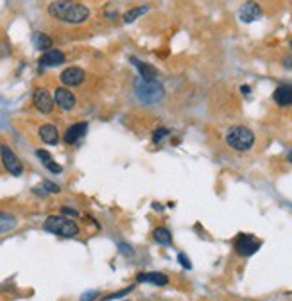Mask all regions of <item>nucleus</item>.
<instances>
[{
    "label": "nucleus",
    "mask_w": 292,
    "mask_h": 301,
    "mask_svg": "<svg viewBox=\"0 0 292 301\" xmlns=\"http://www.w3.org/2000/svg\"><path fill=\"white\" fill-rule=\"evenodd\" d=\"M47 11L52 18L65 23H72V25L86 22L90 16V9L85 4H79L74 0H56L47 7Z\"/></svg>",
    "instance_id": "1"
},
{
    "label": "nucleus",
    "mask_w": 292,
    "mask_h": 301,
    "mask_svg": "<svg viewBox=\"0 0 292 301\" xmlns=\"http://www.w3.org/2000/svg\"><path fill=\"white\" fill-rule=\"evenodd\" d=\"M43 229L49 231V233L59 235L63 238H72L77 237L79 233V226L74 222L72 219H68L65 215H50L43 222Z\"/></svg>",
    "instance_id": "2"
},
{
    "label": "nucleus",
    "mask_w": 292,
    "mask_h": 301,
    "mask_svg": "<svg viewBox=\"0 0 292 301\" xmlns=\"http://www.w3.org/2000/svg\"><path fill=\"white\" fill-rule=\"evenodd\" d=\"M226 144L231 149H235V151H238V153L249 151L253 147V144H255V133L249 127L235 126L226 133Z\"/></svg>",
    "instance_id": "3"
},
{
    "label": "nucleus",
    "mask_w": 292,
    "mask_h": 301,
    "mask_svg": "<svg viewBox=\"0 0 292 301\" xmlns=\"http://www.w3.org/2000/svg\"><path fill=\"white\" fill-rule=\"evenodd\" d=\"M135 88H136L138 99H142L147 104H154L165 97V88H163L158 81H154V79L153 81H144V79H140V81L135 83Z\"/></svg>",
    "instance_id": "4"
},
{
    "label": "nucleus",
    "mask_w": 292,
    "mask_h": 301,
    "mask_svg": "<svg viewBox=\"0 0 292 301\" xmlns=\"http://www.w3.org/2000/svg\"><path fill=\"white\" fill-rule=\"evenodd\" d=\"M0 162H2L5 171L14 178L23 174V163L20 162V158L14 154V151L7 144H0Z\"/></svg>",
    "instance_id": "5"
},
{
    "label": "nucleus",
    "mask_w": 292,
    "mask_h": 301,
    "mask_svg": "<svg viewBox=\"0 0 292 301\" xmlns=\"http://www.w3.org/2000/svg\"><path fill=\"white\" fill-rule=\"evenodd\" d=\"M32 104H34V108L38 111L45 113V115L54 111V97L50 95V92L47 88H36L32 92Z\"/></svg>",
    "instance_id": "6"
},
{
    "label": "nucleus",
    "mask_w": 292,
    "mask_h": 301,
    "mask_svg": "<svg viewBox=\"0 0 292 301\" xmlns=\"http://www.w3.org/2000/svg\"><path fill=\"white\" fill-rule=\"evenodd\" d=\"M260 240H256L253 235H238L235 240V249L240 256H251L260 249Z\"/></svg>",
    "instance_id": "7"
},
{
    "label": "nucleus",
    "mask_w": 292,
    "mask_h": 301,
    "mask_svg": "<svg viewBox=\"0 0 292 301\" xmlns=\"http://www.w3.org/2000/svg\"><path fill=\"white\" fill-rule=\"evenodd\" d=\"M54 104L63 111H70L76 106V95L68 90L67 86H59L54 92Z\"/></svg>",
    "instance_id": "8"
},
{
    "label": "nucleus",
    "mask_w": 292,
    "mask_h": 301,
    "mask_svg": "<svg viewBox=\"0 0 292 301\" xmlns=\"http://www.w3.org/2000/svg\"><path fill=\"white\" fill-rule=\"evenodd\" d=\"M85 70L79 67H68L65 68L63 72H61V76H59V79H61V83H63L65 86H79L85 83Z\"/></svg>",
    "instance_id": "9"
},
{
    "label": "nucleus",
    "mask_w": 292,
    "mask_h": 301,
    "mask_svg": "<svg viewBox=\"0 0 292 301\" xmlns=\"http://www.w3.org/2000/svg\"><path fill=\"white\" fill-rule=\"evenodd\" d=\"M260 16H262V7L256 4V2H253V0L242 4V7L238 11V18H240V22H244V23H251V22H255V20L260 18Z\"/></svg>",
    "instance_id": "10"
},
{
    "label": "nucleus",
    "mask_w": 292,
    "mask_h": 301,
    "mask_svg": "<svg viewBox=\"0 0 292 301\" xmlns=\"http://www.w3.org/2000/svg\"><path fill=\"white\" fill-rule=\"evenodd\" d=\"M86 129H88V124H86V122H76V124H72L70 127H67V131H65V135H63V142L68 145H74L77 140H81L83 136H85Z\"/></svg>",
    "instance_id": "11"
},
{
    "label": "nucleus",
    "mask_w": 292,
    "mask_h": 301,
    "mask_svg": "<svg viewBox=\"0 0 292 301\" xmlns=\"http://www.w3.org/2000/svg\"><path fill=\"white\" fill-rule=\"evenodd\" d=\"M65 63V54L58 49H49L45 50L40 58L41 67H59V65Z\"/></svg>",
    "instance_id": "12"
},
{
    "label": "nucleus",
    "mask_w": 292,
    "mask_h": 301,
    "mask_svg": "<svg viewBox=\"0 0 292 301\" xmlns=\"http://www.w3.org/2000/svg\"><path fill=\"white\" fill-rule=\"evenodd\" d=\"M38 135H40L41 142L47 145H56L59 142V131L52 124H43L40 127V131H38Z\"/></svg>",
    "instance_id": "13"
},
{
    "label": "nucleus",
    "mask_w": 292,
    "mask_h": 301,
    "mask_svg": "<svg viewBox=\"0 0 292 301\" xmlns=\"http://www.w3.org/2000/svg\"><path fill=\"white\" fill-rule=\"evenodd\" d=\"M274 102L278 106H291L292 104V86H278L274 90Z\"/></svg>",
    "instance_id": "14"
},
{
    "label": "nucleus",
    "mask_w": 292,
    "mask_h": 301,
    "mask_svg": "<svg viewBox=\"0 0 292 301\" xmlns=\"http://www.w3.org/2000/svg\"><path fill=\"white\" fill-rule=\"evenodd\" d=\"M138 282H145V283H153V285H158V287H163L169 283V276L162 273H142L138 274Z\"/></svg>",
    "instance_id": "15"
},
{
    "label": "nucleus",
    "mask_w": 292,
    "mask_h": 301,
    "mask_svg": "<svg viewBox=\"0 0 292 301\" xmlns=\"http://www.w3.org/2000/svg\"><path fill=\"white\" fill-rule=\"evenodd\" d=\"M131 61L135 63L136 68H138L140 77H142L144 81H153L154 77L158 76L156 68H154L153 65H147V63H144V61H138V59H135V58H131Z\"/></svg>",
    "instance_id": "16"
},
{
    "label": "nucleus",
    "mask_w": 292,
    "mask_h": 301,
    "mask_svg": "<svg viewBox=\"0 0 292 301\" xmlns=\"http://www.w3.org/2000/svg\"><path fill=\"white\" fill-rule=\"evenodd\" d=\"M16 217L7 213V211H0V233H7L11 229L16 228Z\"/></svg>",
    "instance_id": "17"
},
{
    "label": "nucleus",
    "mask_w": 292,
    "mask_h": 301,
    "mask_svg": "<svg viewBox=\"0 0 292 301\" xmlns=\"http://www.w3.org/2000/svg\"><path fill=\"white\" fill-rule=\"evenodd\" d=\"M32 43L38 50H49L52 47V38L45 32H34L32 34Z\"/></svg>",
    "instance_id": "18"
},
{
    "label": "nucleus",
    "mask_w": 292,
    "mask_h": 301,
    "mask_svg": "<svg viewBox=\"0 0 292 301\" xmlns=\"http://www.w3.org/2000/svg\"><path fill=\"white\" fill-rule=\"evenodd\" d=\"M153 237L158 244H162V246H171L172 244V235L171 231L167 228H156L153 231Z\"/></svg>",
    "instance_id": "19"
},
{
    "label": "nucleus",
    "mask_w": 292,
    "mask_h": 301,
    "mask_svg": "<svg viewBox=\"0 0 292 301\" xmlns=\"http://www.w3.org/2000/svg\"><path fill=\"white\" fill-rule=\"evenodd\" d=\"M149 11V5H140V7H133L127 13H124V22L126 23H133L136 18H140L142 14H145Z\"/></svg>",
    "instance_id": "20"
},
{
    "label": "nucleus",
    "mask_w": 292,
    "mask_h": 301,
    "mask_svg": "<svg viewBox=\"0 0 292 301\" xmlns=\"http://www.w3.org/2000/svg\"><path fill=\"white\" fill-rule=\"evenodd\" d=\"M133 285H129V287H126V289H122V291H117V292H113V294H109V296H104L102 298V301H111V300H117V298H122V296H126L127 292H131L133 291Z\"/></svg>",
    "instance_id": "21"
},
{
    "label": "nucleus",
    "mask_w": 292,
    "mask_h": 301,
    "mask_svg": "<svg viewBox=\"0 0 292 301\" xmlns=\"http://www.w3.org/2000/svg\"><path fill=\"white\" fill-rule=\"evenodd\" d=\"M169 133H171V131L167 129V127H158V129L153 133V142H154V144L162 142V140L165 138V136H169Z\"/></svg>",
    "instance_id": "22"
},
{
    "label": "nucleus",
    "mask_w": 292,
    "mask_h": 301,
    "mask_svg": "<svg viewBox=\"0 0 292 301\" xmlns=\"http://www.w3.org/2000/svg\"><path fill=\"white\" fill-rule=\"evenodd\" d=\"M43 165H45L47 171H50L52 174H59V172H63V167L59 165V163H56L54 160H49V162H45Z\"/></svg>",
    "instance_id": "23"
},
{
    "label": "nucleus",
    "mask_w": 292,
    "mask_h": 301,
    "mask_svg": "<svg viewBox=\"0 0 292 301\" xmlns=\"http://www.w3.org/2000/svg\"><path fill=\"white\" fill-rule=\"evenodd\" d=\"M41 187H43V189H45V192L49 194H59V187L56 183H52V181H43V183H41Z\"/></svg>",
    "instance_id": "24"
},
{
    "label": "nucleus",
    "mask_w": 292,
    "mask_h": 301,
    "mask_svg": "<svg viewBox=\"0 0 292 301\" xmlns=\"http://www.w3.org/2000/svg\"><path fill=\"white\" fill-rule=\"evenodd\" d=\"M36 156L38 160H41V163L49 162V160H52V156H50L49 151H45V149H36Z\"/></svg>",
    "instance_id": "25"
},
{
    "label": "nucleus",
    "mask_w": 292,
    "mask_h": 301,
    "mask_svg": "<svg viewBox=\"0 0 292 301\" xmlns=\"http://www.w3.org/2000/svg\"><path fill=\"white\" fill-rule=\"evenodd\" d=\"M61 213H63L65 217H77V215H79V211L74 210V208H68V206L61 208Z\"/></svg>",
    "instance_id": "26"
},
{
    "label": "nucleus",
    "mask_w": 292,
    "mask_h": 301,
    "mask_svg": "<svg viewBox=\"0 0 292 301\" xmlns=\"http://www.w3.org/2000/svg\"><path fill=\"white\" fill-rule=\"evenodd\" d=\"M178 260H180V264H183L185 269H190V267H192V264H190V260H189V258H187V256L183 255V253H180V255H178Z\"/></svg>",
    "instance_id": "27"
},
{
    "label": "nucleus",
    "mask_w": 292,
    "mask_h": 301,
    "mask_svg": "<svg viewBox=\"0 0 292 301\" xmlns=\"http://www.w3.org/2000/svg\"><path fill=\"white\" fill-rule=\"evenodd\" d=\"M95 296H97V292H95V291H90V292H86L85 296L81 298V301H92Z\"/></svg>",
    "instance_id": "28"
},
{
    "label": "nucleus",
    "mask_w": 292,
    "mask_h": 301,
    "mask_svg": "<svg viewBox=\"0 0 292 301\" xmlns=\"http://www.w3.org/2000/svg\"><path fill=\"white\" fill-rule=\"evenodd\" d=\"M118 247H120V251H122V253H126V255H133V251H131V247H129V246H126V244H120V246H118Z\"/></svg>",
    "instance_id": "29"
},
{
    "label": "nucleus",
    "mask_w": 292,
    "mask_h": 301,
    "mask_svg": "<svg viewBox=\"0 0 292 301\" xmlns=\"http://www.w3.org/2000/svg\"><path fill=\"white\" fill-rule=\"evenodd\" d=\"M240 92H242L244 95H249V92H251V88H249V86H242V88H240Z\"/></svg>",
    "instance_id": "30"
},
{
    "label": "nucleus",
    "mask_w": 292,
    "mask_h": 301,
    "mask_svg": "<svg viewBox=\"0 0 292 301\" xmlns=\"http://www.w3.org/2000/svg\"><path fill=\"white\" fill-rule=\"evenodd\" d=\"M287 160H289V162H291V163H292V151H291V153H289V154H287Z\"/></svg>",
    "instance_id": "31"
},
{
    "label": "nucleus",
    "mask_w": 292,
    "mask_h": 301,
    "mask_svg": "<svg viewBox=\"0 0 292 301\" xmlns=\"http://www.w3.org/2000/svg\"><path fill=\"white\" fill-rule=\"evenodd\" d=\"M291 50H292V40H291Z\"/></svg>",
    "instance_id": "32"
}]
</instances>
